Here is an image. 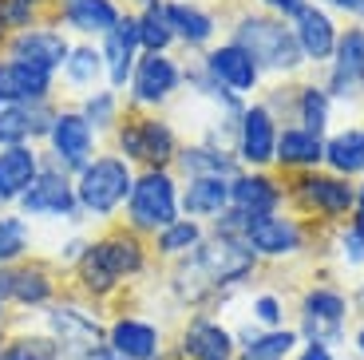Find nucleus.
I'll return each instance as SVG.
<instances>
[{"label":"nucleus","mask_w":364,"mask_h":360,"mask_svg":"<svg viewBox=\"0 0 364 360\" xmlns=\"http://www.w3.org/2000/svg\"><path fill=\"white\" fill-rule=\"evenodd\" d=\"M143 265H146L143 238H139L135 230H127V226H119V230H107V234L87 242L83 258L75 261V281H80L83 297L107 301V297H115L131 277H139Z\"/></svg>","instance_id":"obj_1"},{"label":"nucleus","mask_w":364,"mask_h":360,"mask_svg":"<svg viewBox=\"0 0 364 360\" xmlns=\"http://www.w3.org/2000/svg\"><path fill=\"white\" fill-rule=\"evenodd\" d=\"M135 171L119 154H95V159L75 174V198L83 218H111L119 206H127Z\"/></svg>","instance_id":"obj_2"},{"label":"nucleus","mask_w":364,"mask_h":360,"mask_svg":"<svg viewBox=\"0 0 364 360\" xmlns=\"http://www.w3.org/2000/svg\"><path fill=\"white\" fill-rule=\"evenodd\" d=\"M234 44L242 52H250L257 72H293L305 60L297 40H293V28H285L282 20H269V16H242L234 28Z\"/></svg>","instance_id":"obj_3"},{"label":"nucleus","mask_w":364,"mask_h":360,"mask_svg":"<svg viewBox=\"0 0 364 360\" xmlns=\"http://www.w3.org/2000/svg\"><path fill=\"white\" fill-rule=\"evenodd\" d=\"M178 182L171 171H143L135 174L127 198V230L135 234H159L171 222H178Z\"/></svg>","instance_id":"obj_4"},{"label":"nucleus","mask_w":364,"mask_h":360,"mask_svg":"<svg viewBox=\"0 0 364 360\" xmlns=\"http://www.w3.org/2000/svg\"><path fill=\"white\" fill-rule=\"evenodd\" d=\"M16 214L40 218V222H72V226H80L83 210H80V198H75V179L44 162V171L36 174V182L20 194Z\"/></svg>","instance_id":"obj_5"},{"label":"nucleus","mask_w":364,"mask_h":360,"mask_svg":"<svg viewBox=\"0 0 364 360\" xmlns=\"http://www.w3.org/2000/svg\"><path fill=\"white\" fill-rule=\"evenodd\" d=\"M191 265L206 277V285L218 293V289L226 285H237V281H246L250 273H254L257 265V253L250 250L242 238H210V242H202L198 250L191 253Z\"/></svg>","instance_id":"obj_6"},{"label":"nucleus","mask_w":364,"mask_h":360,"mask_svg":"<svg viewBox=\"0 0 364 360\" xmlns=\"http://www.w3.org/2000/svg\"><path fill=\"white\" fill-rule=\"evenodd\" d=\"M48 147H52V159L48 166L64 174H80L91 159H95V127L80 115V111H55L52 127H48Z\"/></svg>","instance_id":"obj_7"},{"label":"nucleus","mask_w":364,"mask_h":360,"mask_svg":"<svg viewBox=\"0 0 364 360\" xmlns=\"http://www.w3.org/2000/svg\"><path fill=\"white\" fill-rule=\"evenodd\" d=\"M44 333L64 344L68 360H72V356H80L83 349H91V344H103L107 324L100 321V313H91L87 305H75V301H52V305L44 309Z\"/></svg>","instance_id":"obj_8"},{"label":"nucleus","mask_w":364,"mask_h":360,"mask_svg":"<svg viewBox=\"0 0 364 360\" xmlns=\"http://www.w3.org/2000/svg\"><path fill=\"white\" fill-rule=\"evenodd\" d=\"M0 301L16 309H48L55 301V273L44 261L0 265Z\"/></svg>","instance_id":"obj_9"},{"label":"nucleus","mask_w":364,"mask_h":360,"mask_svg":"<svg viewBox=\"0 0 364 360\" xmlns=\"http://www.w3.org/2000/svg\"><path fill=\"white\" fill-rule=\"evenodd\" d=\"M9 55L12 60H24L32 63V68H40V72H64L68 55H72V40L60 32L55 24H32V28H20V32H12L9 36Z\"/></svg>","instance_id":"obj_10"},{"label":"nucleus","mask_w":364,"mask_h":360,"mask_svg":"<svg viewBox=\"0 0 364 360\" xmlns=\"http://www.w3.org/2000/svg\"><path fill=\"white\" fill-rule=\"evenodd\" d=\"M182 83V68L166 52H143L131 72V103L139 107H163Z\"/></svg>","instance_id":"obj_11"},{"label":"nucleus","mask_w":364,"mask_h":360,"mask_svg":"<svg viewBox=\"0 0 364 360\" xmlns=\"http://www.w3.org/2000/svg\"><path fill=\"white\" fill-rule=\"evenodd\" d=\"M348 313V301L341 289H328V285H317L305 293L301 301V333L309 344H333L341 337V321Z\"/></svg>","instance_id":"obj_12"},{"label":"nucleus","mask_w":364,"mask_h":360,"mask_svg":"<svg viewBox=\"0 0 364 360\" xmlns=\"http://www.w3.org/2000/svg\"><path fill=\"white\" fill-rule=\"evenodd\" d=\"M100 55H103V72H107V88L119 91L131 83L139 55H143V40H139V16L123 12L119 24L100 40Z\"/></svg>","instance_id":"obj_13"},{"label":"nucleus","mask_w":364,"mask_h":360,"mask_svg":"<svg viewBox=\"0 0 364 360\" xmlns=\"http://www.w3.org/2000/svg\"><path fill=\"white\" fill-rule=\"evenodd\" d=\"M111 352H119L123 360H155L166 349L163 324L146 321L139 313H119L115 321H107V337H103Z\"/></svg>","instance_id":"obj_14"},{"label":"nucleus","mask_w":364,"mask_h":360,"mask_svg":"<svg viewBox=\"0 0 364 360\" xmlns=\"http://www.w3.org/2000/svg\"><path fill=\"white\" fill-rule=\"evenodd\" d=\"M55 75L40 72L24 60L4 55L0 60V107H32V103H52Z\"/></svg>","instance_id":"obj_15"},{"label":"nucleus","mask_w":364,"mask_h":360,"mask_svg":"<svg viewBox=\"0 0 364 360\" xmlns=\"http://www.w3.org/2000/svg\"><path fill=\"white\" fill-rule=\"evenodd\" d=\"M174 352L182 360H237V337L214 317H191L182 324Z\"/></svg>","instance_id":"obj_16"},{"label":"nucleus","mask_w":364,"mask_h":360,"mask_svg":"<svg viewBox=\"0 0 364 360\" xmlns=\"http://www.w3.org/2000/svg\"><path fill=\"white\" fill-rule=\"evenodd\" d=\"M242 242L257 253V258H289L305 245V234H301V226L293 218H282V214H257L250 218L246 234Z\"/></svg>","instance_id":"obj_17"},{"label":"nucleus","mask_w":364,"mask_h":360,"mask_svg":"<svg viewBox=\"0 0 364 360\" xmlns=\"http://www.w3.org/2000/svg\"><path fill=\"white\" fill-rule=\"evenodd\" d=\"M277 151V123H273V111L254 103V107L242 111V123H237V154L250 166H265L273 162Z\"/></svg>","instance_id":"obj_18"},{"label":"nucleus","mask_w":364,"mask_h":360,"mask_svg":"<svg viewBox=\"0 0 364 360\" xmlns=\"http://www.w3.org/2000/svg\"><path fill=\"white\" fill-rule=\"evenodd\" d=\"M206 75L218 88H226L230 95H242V91H254L257 80H262V72H257V63L250 60V52H242V48L230 40V44L214 48V52L206 55Z\"/></svg>","instance_id":"obj_19"},{"label":"nucleus","mask_w":364,"mask_h":360,"mask_svg":"<svg viewBox=\"0 0 364 360\" xmlns=\"http://www.w3.org/2000/svg\"><path fill=\"white\" fill-rule=\"evenodd\" d=\"M297 198L317 214L341 218L356 206V186H348V179H341V174H301Z\"/></svg>","instance_id":"obj_20"},{"label":"nucleus","mask_w":364,"mask_h":360,"mask_svg":"<svg viewBox=\"0 0 364 360\" xmlns=\"http://www.w3.org/2000/svg\"><path fill=\"white\" fill-rule=\"evenodd\" d=\"M40 171H44V154L32 143L28 147H0V206L20 202V194L36 182Z\"/></svg>","instance_id":"obj_21"},{"label":"nucleus","mask_w":364,"mask_h":360,"mask_svg":"<svg viewBox=\"0 0 364 360\" xmlns=\"http://www.w3.org/2000/svg\"><path fill=\"white\" fill-rule=\"evenodd\" d=\"M328 91L348 100L364 91V28H348L337 40L333 52V75H328Z\"/></svg>","instance_id":"obj_22"},{"label":"nucleus","mask_w":364,"mask_h":360,"mask_svg":"<svg viewBox=\"0 0 364 360\" xmlns=\"http://www.w3.org/2000/svg\"><path fill=\"white\" fill-rule=\"evenodd\" d=\"M55 16H60V24H68L80 36L103 40L119 24L123 9L115 0H55Z\"/></svg>","instance_id":"obj_23"},{"label":"nucleus","mask_w":364,"mask_h":360,"mask_svg":"<svg viewBox=\"0 0 364 360\" xmlns=\"http://www.w3.org/2000/svg\"><path fill=\"white\" fill-rule=\"evenodd\" d=\"M52 119H55L52 103L0 107V147H28V143H36V139H48Z\"/></svg>","instance_id":"obj_24"},{"label":"nucleus","mask_w":364,"mask_h":360,"mask_svg":"<svg viewBox=\"0 0 364 360\" xmlns=\"http://www.w3.org/2000/svg\"><path fill=\"white\" fill-rule=\"evenodd\" d=\"M293 40H297L301 55L305 60H328L337 52V24L328 20V12H321L317 4H305V9L293 16Z\"/></svg>","instance_id":"obj_25"},{"label":"nucleus","mask_w":364,"mask_h":360,"mask_svg":"<svg viewBox=\"0 0 364 360\" xmlns=\"http://www.w3.org/2000/svg\"><path fill=\"white\" fill-rule=\"evenodd\" d=\"M282 186L269 179V174H234L230 179V206L242 210V214L257 218V214H277L282 206Z\"/></svg>","instance_id":"obj_26"},{"label":"nucleus","mask_w":364,"mask_h":360,"mask_svg":"<svg viewBox=\"0 0 364 360\" xmlns=\"http://www.w3.org/2000/svg\"><path fill=\"white\" fill-rule=\"evenodd\" d=\"M139 143H143V166L146 171H166L178 159V135L174 127L159 115L139 119Z\"/></svg>","instance_id":"obj_27"},{"label":"nucleus","mask_w":364,"mask_h":360,"mask_svg":"<svg viewBox=\"0 0 364 360\" xmlns=\"http://www.w3.org/2000/svg\"><path fill=\"white\" fill-rule=\"evenodd\" d=\"M178 210L186 218H218L230 210V179H191L178 194Z\"/></svg>","instance_id":"obj_28"},{"label":"nucleus","mask_w":364,"mask_h":360,"mask_svg":"<svg viewBox=\"0 0 364 360\" xmlns=\"http://www.w3.org/2000/svg\"><path fill=\"white\" fill-rule=\"evenodd\" d=\"M273 159L282 162V166L309 171V166L325 162V139L309 135L301 127H285V131H277V151H273Z\"/></svg>","instance_id":"obj_29"},{"label":"nucleus","mask_w":364,"mask_h":360,"mask_svg":"<svg viewBox=\"0 0 364 360\" xmlns=\"http://www.w3.org/2000/svg\"><path fill=\"white\" fill-rule=\"evenodd\" d=\"M178 166L186 171V179H234V171H237V162L210 143L178 147Z\"/></svg>","instance_id":"obj_30"},{"label":"nucleus","mask_w":364,"mask_h":360,"mask_svg":"<svg viewBox=\"0 0 364 360\" xmlns=\"http://www.w3.org/2000/svg\"><path fill=\"white\" fill-rule=\"evenodd\" d=\"M0 360H68L64 344L48 337L44 329H20V333H4L0 344Z\"/></svg>","instance_id":"obj_31"},{"label":"nucleus","mask_w":364,"mask_h":360,"mask_svg":"<svg viewBox=\"0 0 364 360\" xmlns=\"http://www.w3.org/2000/svg\"><path fill=\"white\" fill-rule=\"evenodd\" d=\"M166 20L174 28V40L191 48L210 44V36H214V16L202 12L198 4H186V0H166Z\"/></svg>","instance_id":"obj_32"},{"label":"nucleus","mask_w":364,"mask_h":360,"mask_svg":"<svg viewBox=\"0 0 364 360\" xmlns=\"http://www.w3.org/2000/svg\"><path fill=\"white\" fill-rule=\"evenodd\" d=\"M103 80H107V72H103L100 48L95 44H72V55H68V63H64V83L68 88L91 95V91H100Z\"/></svg>","instance_id":"obj_33"},{"label":"nucleus","mask_w":364,"mask_h":360,"mask_svg":"<svg viewBox=\"0 0 364 360\" xmlns=\"http://www.w3.org/2000/svg\"><path fill=\"white\" fill-rule=\"evenodd\" d=\"M32 253V226L16 210H0V265L28 261Z\"/></svg>","instance_id":"obj_34"},{"label":"nucleus","mask_w":364,"mask_h":360,"mask_svg":"<svg viewBox=\"0 0 364 360\" xmlns=\"http://www.w3.org/2000/svg\"><path fill=\"white\" fill-rule=\"evenodd\" d=\"M301 337L293 329H265V333H254L237 344V360H285L293 349H297Z\"/></svg>","instance_id":"obj_35"},{"label":"nucleus","mask_w":364,"mask_h":360,"mask_svg":"<svg viewBox=\"0 0 364 360\" xmlns=\"http://www.w3.org/2000/svg\"><path fill=\"white\" fill-rule=\"evenodd\" d=\"M325 162L345 179V174H360L364 171V139L360 131H337V135L325 143Z\"/></svg>","instance_id":"obj_36"},{"label":"nucleus","mask_w":364,"mask_h":360,"mask_svg":"<svg viewBox=\"0 0 364 360\" xmlns=\"http://www.w3.org/2000/svg\"><path fill=\"white\" fill-rule=\"evenodd\" d=\"M202 242H206V238H202V226L194 222V218H178V222H171L166 230L155 234L159 258H191Z\"/></svg>","instance_id":"obj_37"},{"label":"nucleus","mask_w":364,"mask_h":360,"mask_svg":"<svg viewBox=\"0 0 364 360\" xmlns=\"http://www.w3.org/2000/svg\"><path fill=\"white\" fill-rule=\"evenodd\" d=\"M139 16V40H143V52H166L174 44V28L166 20V0H151L143 4Z\"/></svg>","instance_id":"obj_38"},{"label":"nucleus","mask_w":364,"mask_h":360,"mask_svg":"<svg viewBox=\"0 0 364 360\" xmlns=\"http://www.w3.org/2000/svg\"><path fill=\"white\" fill-rule=\"evenodd\" d=\"M297 115H301V131H309V135L321 139L328 127V91L325 88H301Z\"/></svg>","instance_id":"obj_39"},{"label":"nucleus","mask_w":364,"mask_h":360,"mask_svg":"<svg viewBox=\"0 0 364 360\" xmlns=\"http://www.w3.org/2000/svg\"><path fill=\"white\" fill-rule=\"evenodd\" d=\"M75 111H80L95 131H103V127H119V95L111 88H100V91H91V95H83V103Z\"/></svg>","instance_id":"obj_40"},{"label":"nucleus","mask_w":364,"mask_h":360,"mask_svg":"<svg viewBox=\"0 0 364 360\" xmlns=\"http://www.w3.org/2000/svg\"><path fill=\"white\" fill-rule=\"evenodd\" d=\"M254 321L265 324V329H282V321H285L282 301L273 297V293H262V297H254Z\"/></svg>","instance_id":"obj_41"},{"label":"nucleus","mask_w":364,"mask_h":360,"mask_svg":"<svg viewBox=\"0 0 364 360\" xmlns=\"http://www.w3.org/2000/svg\"><path fill=\"white\" fill-rule=\"evenodd\" d=\"M83 250H87V238H68V242L60 245V258H55V261H60V265H72V270H75V261L83 258Z\"/></svg>","instance_id":"obj_42"},{"label":"nucleus","mask_w":364,"mask_h":360,"mask_svg":"<svg viewBox=\"0 0 364 360\" xmlns=\"http://www.w3.org/2000/svg\"><path fill=\"white\" fill-rule=\"evenodd\" d=\"M72 360H123L119 352H111L107 344H91V349H83L80 356H72Z\"/></svg>","instance_id":"obj_43"},{"label":"nucleus","mask_w":364,"mask_h":360,"mask_svg":"<svg viewBox=\"0 0 364 360\" xmlns=\"http://www.w3.org/2000/svg\"><path fill=\"white\" fill-rule=\"evenodd\" d=\"M297 360H333V349L328 344H305L297 352Z\"/></svg>","instance_id":"obj_44"},{"label":"nucleus","mask_w":364,"mask_h":360,"mask_svg":"<svg viewBox=\"0 0 364 360\" xmlns=\"http://www.w3.org/2000/svg\"><path fill=\"white\" fill-rule=\"evenodd\" d=\"M305 4H309V0H273V9H277V12H282V16H297V12L301 9H305Z\"/></svg>","instance_id":"obj_45"},{"label":"nucleus","mask_w":364,"mask_h":360,"mask_svg":"<svg viewBox=\"0 0 364 360\" xmlns=\"http://www.w3.org/2000/svg\"><path fill=\"white\" fill-rule=\"evenodd\" d=\"M337 9H345V12H356V16H364V0H333Z\"/></svg>","instance_id":"obj_46"},{"label":"nucleus","mask_w":364,"mask_h":360,"mask_svg":"<svg viewBox=\"0 0 364 360\" xmlns=\"http://www.w3.org/2000/svg\"><path fill=\"white\" fill-rule=\"evenodd\" d=\"M9 36H12V28L4 20V0H0V44H9Z\"/></svg>","instance_id":"obj_47"},{"label":"nucleus","mask_w":364,"mask_h":360,"mask_svg":"<svg viewBox=\"0 0 364 360\" xmlns=\"http://www.w3.org/2000/svg\"><path fill=\"white\" fill-rule=\"evenodd\" d=\"M16 4H24V9L40 12V9H48V4H55V0H16Z\"/></svg>","instance_id":"obj_48"},{"label":"nucleus","mask_w":364,"mask_h":360,"mask_svg":"<svg viewBox=\"0 0 364 360\" xmlns=\"http://www.w3.org/2000/svg\"><path fill=\"white\" fill-rule=\"evenodd\" d=\"M353 230L364 238V210H356V218H353Z\"/></svg>","instance_id":"obj_49"},{"label":"nucleus","mask_w":364,"mask_h":360,"mask_svg":"<svg viewBox=\"0 0 364 360\" xmlns=\"http://www.w3.org/2000/svg\"><path fill=\"white\" fill-rule=\"evenodd\" d=\"M4 324H9V305L0 301V329H4Z\"/></svg>","instance_id":"obj_50"},{"label":"nucleus","mask_w":364,"mask_h":360,"mask_svg":"<svg viewBox=\"0 0 364 360\" xmlns=\"http://www.w3.org/2000/svg\"><path fill=\"white\" fill-rule=\"evenodd\" d=\"M356 349H360V356H364V324L356 329Z\"/></svg>","instance_id":"obj_51"},{"label":"nucleus","mask_w":364,"mask_h":360,"mask_svg":"<svg viewBox=\"0 0 364 360\" xmlns=\"http://www.w3.org/2000/svg\"><path fill=\"white\" fill-rule=\"evenodd\" d=\"M0 344H4V329H0Z\"/></svg>","instance_id":"obj_52"},{"label":"nucleus","mask_w":364,"mask_h":360,"mask_svg":"<svg viewBox=\"0 0 364 360\" xmlns=\"http://www.w3.org/2000/svg\"><path fill=\"white\" fill-rule=\"evenodd\" d=\"M139 4H151V0H139Z\"/></svg>","instance_id":"obj_53"},{"label":"nucleus","mask_w":364,"mask_h":360,"mask_svg":"<svg viewBox=\"0 0 364 360\" xmlns=\"http://www.w3.org/2000/svg\"><path fill=\"white\" fill-rule=\"evenodd\" d=\"M360 301H364V289H360Z\"/></svg>","instance_id":"obj_54"},{"label":"nucleus","mask_w":364,"mask_h":360,"mask_svg":"<svg viewBox=\"0 0 364 360\" xmlns=\"http://www.w3.org/2000/svg\"><path fill=\"white\" fill-rule=\"evenodd\" d=\"M360 139H364V127H360Z\"/></svg>","instance_id":"obj_55"},{"label":"nucleus","mask_w":364,"mask_h":360,"mask_svg":"<svg viewBox=\"0 0 364 360\" xmlns=\"http://www.w3.org/2000/svg\"><path fill=\"white\" fill-rule=\"evenodd\" d=\"M265 4H273V0H265Z\"/></svg>","instance_id":"obj_56"}]
</instances>
